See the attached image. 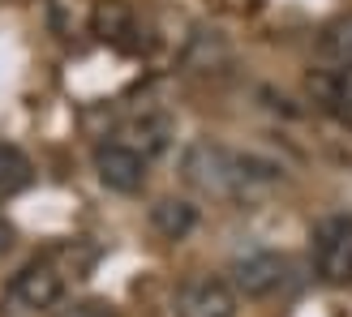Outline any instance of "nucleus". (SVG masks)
Listing matches in <instances>:
<instances>
[{"label":"nucleus","mask_w":352,"mask_h":317,"mask_svg":"<svg viewBox=\"0 0 352 317\" xmlns=\"http://www.w3.org/2000/svg\"><path fill=\"white\" fill-rule=\"evenodd\" d=\"M151 227L164 240H185L198 227V206L185 202V198H160L151 206Z\"/></svg>","instance_id":"9d476101"},{"label":"nucleus","mask_w":352,"mask_h":317,"mask_svg":"<svg viewBox=\"0 0 352 317\" xmlns=\"http://www.w3.org/2000/svg\"><path fill=\"white\" fill-rule=\"evenodd\" d=\"M181 176L185 185H193L198 193H210V198L258 202L262 193H271L279 185V163H271L262 154L228 150L219 142H210V137H198L181 154Z\"/></svg>","instance_id":"f257e3e1"},{"label":"nucleus","mask_w":352,"mask_h":317,"mask_svg":"<svg viewBox=\"0 0 352 317\" xmlns=\"http://www.w3.org/2000/svg\"><path fill=\"white\" fill-rule=\"evenodd\" d=\"M91 30H95V39L108 43V47H120V51L138 47V17L129 9V0H95Z\"/></svg>","instance_id":"1a4fd4ad"},{"label":"nucleus","mask_w":352,"mask_h":317,"mask_svg":"<svg viewBox=\"0 0 352 317\" xmlns=\"http://www.w3.org/2000/svg\"><path fill=\"white\" fill-rule=\"evenodd\" d=\"M318 91H322V99H327L331 112L344 116V120H352V64H336V73L318 78Z\"/></svg>","instance_id":"ddd939ff"},{"label":"nucleus","mask_w":352,"mask_h":317,"mask_svg":"<svg viewBox=\"0 0 352 317\" xmlns=\"http://www.w3.org/2000/svg\"><path fill=\"white\" fill-rule=\"evenodd\" d=\"M318 51H322V60H331V64H352V13H344V17H336V22L322 26Z\"/></svg>","instance_id":"f8f14e48"},{"label":"nucleus","mask_w":352,"mask_h":317,"mask_svg":"<svg viewBox=\"0 0 352 317\" xmlns=\"http://www.w3.org/2000/svg\"><path fill=\"white\" fill-rule=\"evenodd\" d=\"M176 317H236L241 296L219 274H189L176 287Z\"/></svg>","instance_id":"20e7f679"},{"label":"nucleus","mask_w":352,"mask_h":317,"mask_svg":"<svg viewBox=\"0 0 352 317\" xmlns=\"http://www.w3.org/2000/svg\"><path fill=\"white\" fill-rule=\"evenodd\" d=\"M65 317H116V313H112L108 305H95V301H91V305H74Z\"/></svg>","instance_id":"4468645a"},{"label":"nucleus","mask_w":352,"mask_h":317,"mask_svg":"<svg viewBox=\"0 0 352 317\" xmlns=\"http://www.w3.org/2000/svg\"><path fill=\"white\" fill-rule=\"evenodd\" d=\"M146 172H151L146 158H142V154H133L129 146H120L116 137H108V142H99V146H95V176H99V185H103V189L133 198V193H142Z\"/></svg>","instance_id":"423d86ee"},{"label":"nucleus","mask_w":352,"mask_h":317,"mask_svg":"<svg viewBox=\"0 0 352 317\" xmlns=\"http://www.w3.org/2000/svg\"><path fill=\"white\" fill-rule=\"evenodd\" d=\"M13 240H17V227H13L5 215H0V257H5V253L13 249Z\"/></svg>","instance_id":"2eb2a0df"},{"label":"nucleus","mask_w":352,"mask_h":317,"mask_svg":"<svg viewBox=\"0 0 352 317\" xmlns=\"http://www.w3.org/2000/svg\"><path fill=\"white\" fill-rule=\"evenodd\" d=\"M112 137H116L120 146H129L133 154H142L146 163H155V158L168 154L172 142H176V120L168 112H160V108H146V112L129 116Z\"/></svg>","instance_id":"0eeeda50"},{"label":"nucleus","mask_w":352,"mask_h":317,"mask_svg":"<svg viewBox=\"0 0 352 317\" xmlns=\"http://www.w3.org/2000/svg\"><path fill=\"white\" fill-rule=\"evenodd\" d=\"M228 274H232L228 283L236 287V296H245V301H267V296H275L288 283V257L275 253V249H254V253L236 257Z\"/></svg>","instance_id":"39448f33"},{"label":"nucleus","mask_w":352,"mask_h":317,"mask_svg":"<svg viewBox=\"0 0 352 317\" xmlns=\"http://www.w3.org/2000/svg\"><path fill=\"white\" fill-rule=\"evenodd\" d=\"M314 274L327 287L352 283V215H327L314 223Z\"/></svg>","instance_id":"f03ea898"},{"label":"nucleus","mask_w":352,"mask_h":317,"mask_svg":"<svg viewBox=\"0 0 352 317\" xmlns=\"http://www.w3.org/2000/svg\"><path fill=\"white\" fill-rule=\"evenodd\" d=\"M34 180V167L22 146L13 142H0V198H13V193H22L26 185Z\"/></svg>","instance_id":"9b49d317"},{"label":"nucleus","mask_w":352,"mask_h":317,"mask_svg":"<svg viewBox=\"0 0 352 317\" xmlns=\"http://www.w3.org/2000/svg\"><path fill=\"white\" fill-rule=\"evenodd\" d=\"M181 64H185V73H198V78H223L232 69V47H228L223 30L198 26L181 51Z\"/></svg>","instance_id":"6e6552de"},{"label":"nucleus","mask_w":352,"mask_h":317,"mask_svg":"<svg viewBox=\"0 0 352 317\" xmlns=\"http://www.w3.org/2000/svg\"><path fill=\"white\" fill-rule=\"evenodd\" d=\"M5 296L26 313H47V309H56L65 301V270L52 257H34L9 279Z\"/></svg>","instance_id":"7ed1b4c3"}]
</instances>
